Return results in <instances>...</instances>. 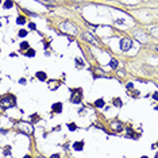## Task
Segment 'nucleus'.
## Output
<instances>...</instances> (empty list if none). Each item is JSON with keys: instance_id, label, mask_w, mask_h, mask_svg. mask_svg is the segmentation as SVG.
<instances>
[{"instance_id": "obj_1", "label": "nucleus", "mask_w": 158, "mask_h": 158, "mask_svg": "<svg viewBox=\"0 0 158 158\" xmlns=\"http://www.w3.org/2000/svg\"><path fill=\"white\" fill-rule=\"evenodd\" d=\"M60 28H61V31H62V33H65L68 35H77V33H78L77 26H76V24H73V23H70V22L61 23Z\"/></svg>"}, {"instance_id": "obj_2", "label": "nucleus", "mask_w": 158, "mask_h": 158, "mask_svg": "<svg viewBox=\"0 0 158 158\" xmlns=\"http://www.w3.org/2000/svg\"><path fill=\"white\" fill-rule=\"evenodd\" d=\"M131 46H132V41L130 38H123L120 41V49L123 52H127L128 49H131Z\"/></svg>"}, {"instance_id": "obj_3", "label": "nucleus", "mask_w": 158, "mask_h": 158, "mask_svg": "<svg viewBox=\"0 0 158 158\" xmlns=\"http://www.w3.org/2000/svg\"><path fill=\"white\" fill-rule=\"evenodd\" d=\"M134 37H135V39H138V42H142V44H146L147 42V37L143 31H135Z\"/></svg>"}, {"instance_id": "obj_4", "label": "nucleus", "mask_w": 158, "mask_h": 158, "mask_svg": "<svg viewBox=\"0 0 158 158\" xmlns=\"http://www.w3.org/2000/svg\"><path fill=\"white\" fill-rule=\"evenodd\" d=\"M14 104H15V98H14V96H11V98L8 96V98H6V99L2 100V106L4 107V108H6V107H12Z\"/></svg>"}, {"instance_id": "obj_5", "label": "nucleus", "mask_w": 158, "mask_h": 158, "mask_svg": "<svg viewBox=\"0 0 158 158\" xmlns=\"http://www.w3.org/2000/svg\"><path fill=\"white\" fill-rule=\"evenodd\" d=\"M82 37H84V39H88V42H91V44H98V41H96V39L93 38L89 33H84V35H82Z\"/></svg>"}, {"instance_id": "obj_6", "label": "nucleus", "mask_w": 158, "mask_h": 158, "mask_svg": "<svg viewBox=\"0 0 158 158\" xmlns=\"http://www.w3.org/2000/svg\"><path fill=\"white\" fill-rule=\"evenodd\" d=\"M53 111H54V112H61V111H62V104L61 103H56L54 106H53Z\"/></svg>"}, {"instance_id": "obj_7", "label": "nucleus", "mask_w": 158, "mask_h": 158, "mask_svg": "<svg viewBox=\"0 0 158 158\" xmlns=\"http://www.w3.org/2000/svg\"><path fill=\"white\" fill-rule=\"evenodd\" d=\"M82 146H84V143H82V142H76V143L73 145L74 150H78V152H80V150H82Z\"/></svg>"}, {"instance_id": "obj_8", "label": "nucleus", "mask_w": 158, "mask_h": 158, "mask_svg": "<svg viewBox=\"0 0 158 158\" xmlns=\"http://www.w3.org/2000/svg\"><path fill=\"white\" fill-rule=\"evenodd\" d=\"M27 127H30V126L26 124V123H23L22 126H20V130H23V131H26V132H31V131H33V128H27Z\"/></svg>"}, {"instance_id": "obj_9", "label": "nucleus", "mask_w": 158, "mask_h": 158, "mask_svg": "<svg viewBox=\"0 0 158 158\" xmlns=\"http://www.w3.org/2000/svg\"><path fill=\"white\" fill-rule=\"evenodd\" d=\"M150 34L154 35V37H158V27H152L150 28Z\"/></svg>"}, {"instance_id": "obj_10", "label": "nucleus", "mask_w": 158, "mask_h": 158, "mask_svg": "<svg viewBox=\"0 0 158 158\" xmlns=\"http://www.w3.org/2000/svg\"><path fill=\"white\" fill-rule=\"evenodd\" d=\"M37 77L39 78V80H45V78H46V73H44V72H38Z\"/></svg>"}, {"instance_id": "obj_11", "label": "nucleus", "mask_w": 158, "mask_h": 158, "mask_svg": "<svg viewBox=\"0 0 158 158\" xmlns=\"http://www.w3.org/2000/svg\"><path fill=\"white\" fill-rule=\"evenodd\" d=\"M96 107H99V108H102V107L104 106V100L103 99H99V100H96Z\"/></svg>"}, {"instance_id": "obj_12", "label": "nucleus", "mask_w": 158, "mask_h": 158, "mask_svg": "<svg viewBox=\"0 0 158 158\" xmlns=\"http://www.w3.org/2000/svg\"><path fill=\"white\" fill-rule=\"evenodd\" d=\"M110 65H111V68H112V69H116V68H118V61H116V60H111Z\"/></svg>"}, {"instance_id": "obj_13", "label": "nucleus", "mask_w": 158, "mask_h": 158, "mask_svg": "<svg viewBox=\"0 0 158 158\" xmlns=\"http://www.w3.org/2000/svg\"><path fill=\"white\" fill-rule=\"evenodd\" d=\"M11 7H12V2L11 0H7L4 3V8H11Z\"/></svg>"}, {"instance_id": "obj_14", "label": "nucleus", "mask_w": 158, "mask_h": 158, "mask_svg": "<svg viewBox=\"0 0 158 158\" xmlns=\"http://www.w3.org/2000/svg\"><path fill=\"white\" fill-rule=\"evenodd\" d=\"M112 126H114V128H115V130H118V131L122 130V124H120V123H114Z\"/></svg>"}, {"instance_id": "obj_15", "label": "nucleus", "mask_w": 158, "mask_h": 158, "mask_svg": "<svg viewBox=\"0 0 158 158\" xmlns=\"http://www.w3.org/2000/svg\"><path fill=\"white\" fill-rule=\"evenodd\" d=\"M24 22H26V20H24V18H19V19L16 20L18 24H24Z\"/></svg>"}, {"instance_id": "obj_16", "label": "nucleus", "mask_w": 158, "mask_h": 158, "mask_svg": "<svg viewBox=\"0 0 158 158\" xmlns=\"http://www.w3.org/2000/svg\"><path fill=\"white\" fill-rule=\"evenodd\" d=\"M26 35H27V31H24V30H20L19 31V37H26Z\"/></svg>"}, {"instance_id": "obj_17", "label": "nucleus", "mask_w": 158, "mask_h": 158, "mask_svg": "<svg viewBox=\"0 0 158 158\" xmlns=\"http://www.w3.org/2000/svg\"><path fill=\"white\" fill-rule=\"evenodd\" d=\"M115 106L120 107V106H122V100H120V99H115Z\"/></svg>"}, {"instance_id": "obj_18", "label": "nucleus", "mask_w": 158, "mask_h": 158, "mask_svg": "<svg viewBox=\"0 0 158 158\" xmlns=\"http://www.w3.org/2000/svg\"><path fill=\"white\" fill-rule=\"evenodd\" d=\"M27 48H28V44H27V42H23V44L20 45V49H27Z\"/></svg>"}, {"instance_id": "obj_19", "label": "nucleus", "mask_w": 158, "mask_h": 158, "mask_svg": "<svg viewBox=\"0 0 158 158\" xmlns=\"http://www.w3.org/2000/svg\"><path fill=\"white\" fill-rule=\"evenodd\" d=\"M69 128H70L72 131H73V130H76V124H69Z\"/></svg>"}, {"instance_id": "obj_20", "label": "nucleus", "mask_w": 158, "mask_h": 158, "mask_svg": "<svg viewBox=\"0 0 158 158\" xmlns=\"http://www.w3.org/2000/svg\"><path fill=\"white\" fill-rule=\"evenodd\" d=\"M4 156H11V152L10 150H4Z\"/></svg>"}, {"instance_id": "obj_21", "label": "nucleus", "mask_w": 158, "mask_h": 158, "mask_svg": "<svg viewBox=\"0 0 158 158\" xmlns=\"http://www.w3.org/2000/svg\"><path fill=\"white\" fill-rule=\"evenodd\" d=\"M153 99H154V100H158V92H156V93L153 95Z\"/></svg>"}, {"instance_id": "obj_22", "label": "nucleus", "mask_w": 158, "mask_h": 158, "mask_svg": "<svg viewBox=\"0 0 158 158\" xmlns=\"http://www.w3.org/2000/svg\"><path fill=\"white\" fill-rule=\"evenodd\" d=\"M127 88H130V89H132V88H134V85H132V84H131V82H130V84H127Z\"/></svg>"}, {"instance_id": "obj_23", "label": "nucleus", "mask_w": 158, "mask_h": 158, "mask_svg": "<svg viewBox=\"0 0 158 158\" xmlns=\"http://www.w3.org/2000/svg\"><path fill=\"white\" fill-rule=\"evenodd\" d=\"M30 28H33V30H34V28H35V24H34V23H30Z\"/></svg>"}, {"instance_id": "obj_24", "label": "nucleus", "mask_w": 158, "mask_h": 158, "mask_svg": "<svg viewBox=\"0 0 158 158\" xmlns=\"http://www.w3.org/2000/svg\"><path fill=\"white\" fill-rule=\"evenodd\" d=\"M76 2H82V0H76Z\"/></svg>"}, {"instance_id": "obj_25", "label": "nucleus", "mask_w": 158, "mask_h": 158, "mask_svg": "<svg viewBox=\"0 0 158 158\" xmlns=\"http://www.w3.org/2000/svg\"><path fill=\"white\" fill-rule=\"evenodd\" d=\"M48 2H52V0H48Z\"/></svg>"}]
</instances>
